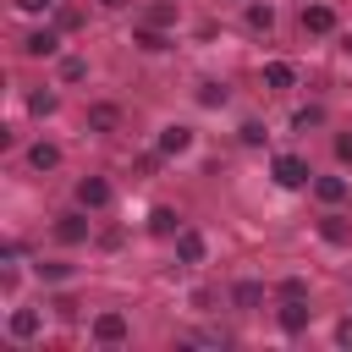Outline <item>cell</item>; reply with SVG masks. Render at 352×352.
I'll list each match as a JSON object with an SVG mask.
<instances>
[{"mask_svg":"<svg viewBox=\"0 0 352 352\" xmlns=\"http://www.w3.org/2000/svg\"><path fill=\"white\" fill-rule=\"evenodd\" d=\"M126 336H132V324H126V314H116V308H104V314L94 319V341H99V346H121Z\"/></svg>","mask_w":352,"mask_h":352,"instance_id":"obj_1","label":"cell"},{"mask_svg":"<svg viewBox=\"0 0 352 352\" xmlns=\"http://www.w3.org/2000/svg\"><path fill=\"white\" fill-rule=\"evenodd\" d=\"M270 170H275V182H280V187H308V176H314L302 154H275V165H270Z\"/></svg>","mask_w":352,"mask_h":352,"instance_id":"obj_2","label":"cell"},{"mask_svg":"<svg viewBox=\"0 0 352 352\" xmlns=\"http://www.w3.org/2000/svg\"><path fill=\"white\" fill-rule=\"evenodd\" d=\"M6 330H11V341H33V336L44 330V314H38V308H11Z\"/></svg>","mask_w":352,"mask_h":352,"instance_id":"obj_3","label":"cell"},{"mask_svg":"<svg viewBox=\"0 0 352 352\" xmlns=\"http://www.w3.org/2000/svg\"><path fill=\"white\" fill-rule=\"evenodd\" d=\"M110 198H116V192H110L104 176H82V182H77V204H82V209H104Z\"/></svg>","mask_w":352,"mask_h":352,"instance_id":"obj_4","label":"cell"},{"mask_svg":"<svg viewBox=\"0 0 352 352\" xmlns=\"http://www.w3.org/2000/svg\"><path fill=\"white\" fill-rule=\"evenodd\" d=\"M204 253H209V242H204V231H192V226H182V231H176V258H182V264H204Z\"/></svg>","mask_w":352,"mask_h":352,"instance_id":"obj_5","label":"cell"},{"mask_svg":"<svg viewBox=\"0 0 352 352\" xmlns=\"http://www.w3.org/2000/svg\"><path fill=\"white\" fill-rule=\"evenodd\" d=\"M154 148H160V154H187V148H192V132L170 121V126H160V143H154Z\"/></svg>","mask_w":352,"mask_h":352,"instance_id":"obj_6","label":"cell"},{"mask_svg":"<svg viewBox=\"0 0 352 352\" xmlns=\"http://www.w3.org/2000/svg\"><path fill=\"white\" fill-rule=\"evenodd\" d=\"M55 236H60L66 248L88 242V214H60V220H55Z\"/></svg>","mask_w":352,"mask_h":352,"instance_id":"obj_7","label":"cell"},{"mask_svg":"<svg viewBox=\"0 0 352 352\" xmlns=\"http://www.w3.org/2000/svg\"><path fill=\"white\" fill-rule=\"evenodd\" d=\"M280 330H286V336H302V330H308V297L280 302Z\"/></svg>","mask_w":352,"mask_h":352,"instance_id":"obj_8","label":"cell"},{"mask_svg":"<svg viewBox=\"0 0 352 352\" xmlns=\"http://www.w3.org/2000/svg\"><path fill=\"white\" fill-rule=\"evenodd\" d=\"M302 33H336V11L330 6H302Z\"/></svg>","mask_w":352,"mask_h":352,"instance_id":"obj_9","label":"cell"},{"mask_svg":"<svg viewBox=\"0 0 352 352\" xmlns=\"http://www.w3.org/2000/svg\"><path fill=\"white\" fill-rule=\"evenodd\" d=\"M22 50H28L33 60H44V55H55V50H60V33H55V28H38V33H28V44H22Z\"/></svg>","mask_w":352,"mask_h":352,"instance_id":"obj_10","label":"cell"},{"mask_svg":"<svg viewBox=\"0 0 352 352\" xmlns=\"http://www.w3.org/2000/svg\"><path fill=\"white\" fill-rule=\"evenodd\" d=\"M132 44H138V50H148V55H160V50H165V28L143 22V28H132Z\"/></svg>","mask_w":352,"mask_h":352,"instance_id":"obj_11","label":"cell"},{"mask_svg":"<svg viewBox=\"0 0 352 352\" xmlns=\"http://www.w3.org/2000/svg\"><path fill=\"white\" fill-rule=\"evenodd\" d=\"M314 198H319V204H341V198H346V176H319V182H314Z\"/></svg>","mask_w":352,"mask_h":352,"instance_id":"obj_12","label":"cell"},{"mask_svg":"<svg viewBox=\"0 0 352 352\" xmlns=\"http://www.w3.org/2000/svg\"><path fill=\"white\" fill-rule=\"evenodd\" d=\"M148 231H154V236H176V231H182V214H176V209H165V204H160V209H154V214H148Z\"/></svg>","mask_w":352,"mask_h":352,"instance_id":"obj_13","label":"cell"},{"mask_svg":"<svg viewBox=\"0 0 352 352\" xmlns=\"http://www.w3.org/2000/svg\"><path fill=\"white\" fill-rule=\"evenodd\" d=\"M264 82H270V88H292V82H297V66H292V60H270V66H264Z\"/></svg>","mask_w":352,"mask_h":352,"instance_id":"obj_14","label":"cell"},{"mask_svg":"<svg viewBox=\"0 0 352 352\" xmlns=\"http://www.w3.org/2000/svg\"><path fill=\"white\" fill-rule=\"evenodd\" d=\"M88 126H94V132H116V126H121V110H116V104H94V110H88Z\"/></svg>","mask_w":352,"mask_h":352,"instance_id":"obj_15","label":"cell"},{"mask_svg":"<svg viewBox=\"0 0 352 352\" xmlns=\"http://www.w3.org/2000/svg\"><path fill=\"white\" fill-rule=\"evenodd\" d=\"M28 165H33V170H55V165H60V148H55V143H33V148H28Z\"/></svg>","mask_w":352,"mask_h":352,"instance_id":"obj_16","label":"cell"},{"mask_svg":"<svg viewBox=\"0 0 352 352\" xmlns=\"http://www.w3.org/2000/svg\"><path fill=\"white\" fill-rule=\"evenodd\" d=\"M319 236H324V242H330V248H341V242H346V236H352V226H346V220H341V214H324V220H319Z\"/></svg>","mask_w":352,"mask_h":352,"instance_id":"obj_17","label":"cell"},{"mask_svg":"<svg viewBox=\"0 0 352 352\" xmlns=\"http://www.w3.org/2000/svg\"><path fill=\"white\" fill-rule=\"evenodd\" d=\"M231 302H236V308H258V302H264V286H258V280H236V286H231Z\"/></svg>","mask_w":352,"mask_h":352,"instance_id":"obj_18","label":"cell"},{"mask_svg":"<svg viewBox=\"0 0 352 352\" xmlns=\"http://www.w3.org/2000/svg\"><path fill=\"white\" fill-rule=\"evenodd\" d=\"M248 28H253V33H270V28H275V6H258V0H253V6H248Z\"/></svg>","mask_w":352,"mask_h":352,"instance_id":"obj_19","label":"cell"},{"mask_svg":"<svg viewBox=\"0 0 352 352\" xmlns=\"http://www.w3.org/2000/svg\"><path fill=\"white\" fill-rule=\"evenodd\" d=\"M198 104L204 110H220L226 104V82H198Z\"/></svg>","mask_w":352,"mask_h":352,"instance_id":"obj_20","label":"cell"},{"mask_svg":"<svg viewBox=\"0 0 352 352\" xmlns=\"http://www.w3.org/2000/svg\"><path fill=\"white\" fill-rule=\"evenodd\" d=\"M275 297H280V302H297V297H308V280H302V275H286V280L275 286Z\"/></svg>","mask_w":352,"mask_h":352,"instance_id":"obj_21","label":"cell"},{"mask_svg":"<svg viewBox=\"0 0 352 352\" xmlns=\"http://www.w3.org/2000/svg\"><path fill=\"white\" fill-rule=\"evenodd\" d=\"M82 77H88V60L82 55H66L60 60V82H82Z\"/></svg>","mask_w":352,"mask_h":352,"instance_id":"obj_22","label":"cell"},{"mask_svg":"<svg viewBox=\"0 0 352 352\" xmlns=\"http://www.w3.org/2000/svg\"><path fill=\"white\" fill-rule=\"evenodd\" d=\"M148 22H154V28H170V22H176V6H170V0L148 6Z\"/></svg>","mask_w":352,"mask_h":352,"instance_id":"obj_23","label":"cell"},{"mask_svg":"<svg viewBox=\"0 0 352 352\" xmlns=\"http://www.w3.org/2000/svg\"><path fill=\"white\" fill-rule=\"evenodd\" d=\"M55 104H60L55 94H33V99H28V110H33V116H55Z\"/></svg>","mask_w":352,"mask_h":352,"instance_id":"obj_24","label":"cell"},{"mask_svg":"<svg viewBox=\"0 0 352 352\" xmlns=\"http://www.w3.org/2000/svg\"><path fill=\"white\" fill-rule=\"evenodd\" d=\"M319 121H324V110H319V104H308V110H297V126H302V132H308V126H319Z\"/></svg>","mask_w":352,"mask_h":352,"instance_id":"obj_25","label":"cell"},{"mask_svg":"<svg viewBox=\"0 0 352 352\" xmlns=\"http://www.w3.org/2000/svg\"><path fill=\"white\" fill-rule=\"evenodd\" d=\"M242 143L258 148V143H264V126H258V121H242Z\"/></svg>","mask_w":352,"mask_h":352,"instance_id":"obj_26","label":"cell"},{"mask_svg":"<svg viewBox=\"0 0 352 352\" xmlns=\"http://www.w3.org/2000/svg\"><path fill=\"white\" fill-rule=\"evenodd\" d=\"M77 22H82V16H77L72 6H55V28H77Z\"/></svg>","mask_w":352,"mask_h":352,"instance_id":"obj_27","label":"cell"},{"mask_svg":"<svg viewBox=\"0 0 352 352\" xmlns=\"http://www.w3.org/2000/svg\"><path fill=\"white\" fill-rule=\"evenodd\" d=\"M38 275H44V280H66V275H72V264H38Z\"/></svg>","mask_w":352,"mask_h":352,"instance_id":"obj_28","label":"cell"},{"mask_svg":"<svg viewBox=\"0 0 352 352\" xmlns=\"http://www.w3.org/2000/svg\"><path fill=\"white\" fill-rule=\"evenodd\" d=\"M336 160H341V165H352V132H341V138H336Z\"/></svg>","mask_w":352,"mask_h":352,"instance_id":"obj_29","label":"cell"},{"mask_svg":"<svg viewBox=\"0 0 352 352\" xmlns=\"http://www.w3.org/2000/svg\"><path fill=\"white\" fill-rule=\"evenodd\" d=\"M16 11H28V16H38V11H55V0H16Z\"/></svg>","mask_w":352,"mask_h":352,"instance_id":"obj_30","label":"cell"},{"mask_svg":"<svg viewBox=\"0 0 352 352\" xmlns=\"http://www.w3.org/2000/svg\"><path fill=\"white\" fill-rule=\"evenodd\" d=\"M50 308H55V314H60V319H72V314H77V302H72V297H66V292H60V297H55V302H50Z\"/></svg>","mask_w":352,"mask_h":352,"instance_id":"obj_31","label":"cell"},{"mask_svg":"<svg viewBox=\"0 0 352 352\" xmlns=\"http://www.w3.org/2000/svg\"><path fill=\"white\" fill-rule=\"evenodd\" d=\"M99 6H104V11H121V6H126V0H99Z\"/></svg>","mask_w":352,"mask_h":352,"instance_id":"obj_32","label":"cell"},{"mask_svg":"<svg viewBox=\"0 0 352 352\" xmlns=\"http://www.w3.org/2000/svg\"><path fill=\"white\" fill-rule=\"evenodd\" d=\"M341 50H346V55H352V33H346V38H341Z\"/></svg>","mask_w":352,"mask_h":352,"instance_id":"obj_33","label":"cell"}]
</instances>
